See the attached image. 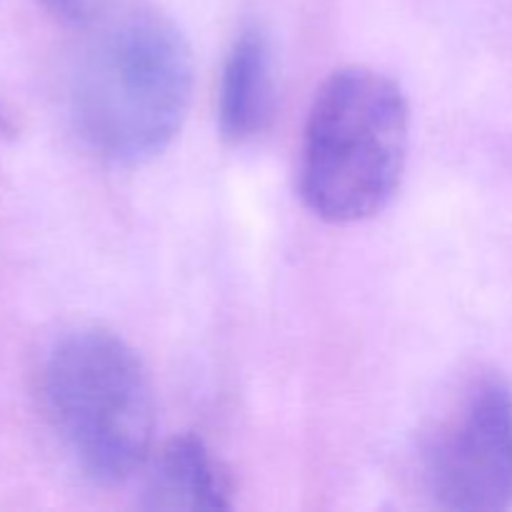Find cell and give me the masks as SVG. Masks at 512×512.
Listing matches in <instances>:
<instances>
[{
    "label": "cell",
    "mask_w": 512,
    "mask_h": 512,
    "mask_svg": "<svg viewBox=\"0 0 512 512\" xmlns=\"http://www.w3.org/2000/svg\"><path fill=\"white\" fill-rule=\"evenodd\" d=\"M195 63L168 18L130 13L105 25L85 48L70 88L80 138L115 163L163 153L188 115Z\"/></svg>",
    "instance_id": "obj_1"
},
{
    "label": "cell",
    "mask_w": 512,
    "mask_h": 512,
    "mask_svg": "<svg viewBox=\"0 0 512 512\" xmlns=\"http://www.w3.org/2000/svg\"><path fill=\"white\" fill-rule=\"evenodd\" d=\"M410 110L403 90L365 65L340 68L310 105L300 195L328 223H358L390 203L403 178Z\"/></svg>",
    "instance_id": "obj_2"
},
{
    "label": "cell",
    "mask_w": 512,
    "mask_h": 512,
    "mask_svg": "<svg viewBox=\"0 0 512 512\" xmlns=\"http://www.w3.org/2000/svg\"><path fill=\"white\" fill-rule=\"evenodd\" d=\"M43 395L53 428L90 480L130 478L150 455L155 398L140 355L108 330H78L50 350Z\"/></svg>",
    "instance_id": "obj_3"
},
{
    "label": "cell",
    "mask_w": 512,
    "mask_h": 512,
    "mask_svg": "<svg viewBox=\"0 0 512 512\" xmlns=\"http://www.w3.org/2000/svg\"><path fill=\"white\" fill-rule=\"evenodd\" d=\"M435 503L458 512L512 508V388L485 375L465 390L423 455Z\"/></svg>",
    "instance_id": "obj_4"
},
{
    "label": "cell",
    "mask_w": 512,
    "mask_h": 512,
    "mask_svg": "<svg viewBox=\"0 0 512 512\" xmlns=\"http://www.w3.org/2000/svg\"><path fill=\"white\" fill-rule=\"evenodd\" d=\"M275 110L273 48L263 30L240 33L225 58L218 88V125L230 143H248L270 125Z\"/></svg>",
    "instance_id": "obj_5"
},
{
    "label": "cell",
    "mask_w": 512,
    "mask_h": 512,
    "mask_svg": "<svg viewBox=\"0 0 512 512\" xmlns=\"http://www.w3.org/2000/svg\"><path fill=\"white\" fill-rule=\"evenodd\" d=\"M150 510H225L230 483L205 443L195 435L168 440L145 485Z\"/></svg>",
    "instance_id": "obj_6"
},
{
    "label": "cell",
    "mask_w": 512,
    "mask_h": 512,
    "mask_svg": "<svg viewBox=\"0 0 512 512\" xmlns=\"http://www.w3.org/2000/svg\"><path fill=\"white\" fill-rule=\"evenodd\" d=\"M58 18L68 20V23H95V20L105 18L118 0H43Z\"/></svg>",
    "instance_id": "obj_7"
},
{
    "label": "cell",
    "mask_w": 512,
    "mask_h": 512,
    "mask_svg": "<svg viewBox=\"0 0 512 512\" xmlns=\"http://www.w3.org/2000/svg\"><path fill=\"white\" fill-rule=\"evenodd\" d=\"M5 133V115H3V110H0V135Z\"/></svg>",
    "instance_id": "obj_8"
}]
</instances>
